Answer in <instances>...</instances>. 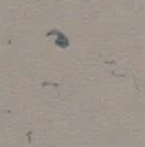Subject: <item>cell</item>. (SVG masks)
Segmentation results:
<instances>
[{"instance_id": "6da1fadb", "label": "cell", "mask_w": 145, "mask_h": 147, "mask_svg": "<svg viewBox=\"0 0 145 147\" xmlns=\"http://www.w3.org/2000/svg\"><path fill=\"white\" fill-rule=\"evenodd\" d=\"M55 44H57L60 49H68V46H70V42H68V37L64 35V33H57V35H55Z\"/></svg>"}]
</instances>
